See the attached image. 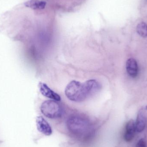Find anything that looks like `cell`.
<instances>
[{"label":"cell","mask_w":147,"mask_h":147,"mask_svg":"<svg viewBox=\"0 0 147 147\" xmlns=\"http://www.w3.org/2000/svg\"><path fill=\"white\" fill-rule=\"evenodd\" d=\"M100 88L101 85L96 80H89L84 83L74 80L67 85L65 92L71 101L80 102L97 92Z\"/></svg>","instance_id":"obj_1"},{"label":"cell","mask_w":147,"mask_h":147,"mask_svg":"<svg viewBox=\"0 0 147 147\" xmlns=\"http://www.w3.org/2000/svg\"><path fill=\"white\" fill-rule=\"evenodd\" d=\"M67 126L69 131L80 139L89 138L92 132L90 122L86 118L79 115H73L69 117Z\"/></svg>","instance_id":"obj_2"},{"label":"cell","mask_w":147,"mask_h":147,"mask_svg":"<svg viewBox=\"0 0 147 147\" xmlns=\"http://www.w3.org/2000/svg\"><path fill=\"white\" fill-rule=\"evenodd\" d=\"M57 101L47 100L42 103L40 111L42 114L47 118L57 119L63 115V109Z\"/></svg>","instance_id":"obj_3"},{"label":"cell","mask_w":147,"mask_h":147,"mask_svg":"<svg viewBox=\"0 0 147 147\" xmlns=\"http://www.w3.org/2000/svg\"><path fill=\"white\" fill-rule=\"evenodd\" d=\"M39 88L41 94L45 96L56 101H60L61 100L60 96L58 93L53 91L45 83L40 82Z\"/></svg>","instance_id":"obj_4"},{"label":"cell","mask_w":147,"mask_h":147,"mask_svg":"<svg viewBox=\"0 0 147 147\" xmlns=\"http://www.w3.org/2000/svg\"><path fill=\"white\" fill-rule=\"evenodd\" d=\"M36 125L38 130L45 135L49 136L52 134L51 127L47 121L42 116L37 117Z\"/></svg>","instance_id":"obj_5"},{"label":"cell","mask_w":147,"mask_h":147,"mask_svg":"<svg viewBox=\"0 0 147 147\" xmlns=\"http://www.w3.org/2000/svg\"><path fill=\"white\" fill-rule=\"evenodd\" d=\"M147 121L146 109H142L139 111L135 122L136 129L138 133H141L146 127Z\"/></svg>","instance_id":"obj_6"},{"label":"cell","mask_w":147,"mask_h":147,"mask_svg":"<svg viewBox=\"0 0 147 147\" xmlns=\"http://www.w3.org/2000/svg\"><path fill=\"white\" fill-rule=\"evenodd\" d=\"M136 131L135 122L133 120H129L126 125L124 140L127 142L131 141L134 137Z\"/></svg>","instance_id":"obj_7"},{"label":"cell","mask_w":147,"mask_h":147,"mask_svg":"<svg viewBox=\"0 0 147 147\" xmlns=\"http://www.w3.org/2000/svg\"><path fill=\"white\" fill-rule=\"evenodd\" d=\"M126 69L129 75L133 78L137 76L139 72L138 64L134 59H129L126 63Z\"/></svg>","instance_id":"obj_8"},{"label":"cell","mask_w":147,"mask_h":147,"mask_svg":"<svg viewBox=\"0 0 147 147\" xmlns=\"http://www.w3.org/2000/svg\"><path fill=\"white\" fill-rule=\"evenodd\" d=\"M136 30L140 36L143 38L147 37V25L145 22H142L139 23L137 26Z\"/></svg>","instance_id":"obj_9"},{"label":"cell","mask_w":147,"mask_h":147,"mask_svg":"<svg viewBox=\"0 0 147 147\" xmlns=\"http://www.w3.org/2000/svg\"><path fill=\"white\" fill-rule=\"evenodd\" d=\"M136 147H146V142L144 138L141 139L136 144Z\"/></svg>","instance_id":"obj_10"}]
</instances>
